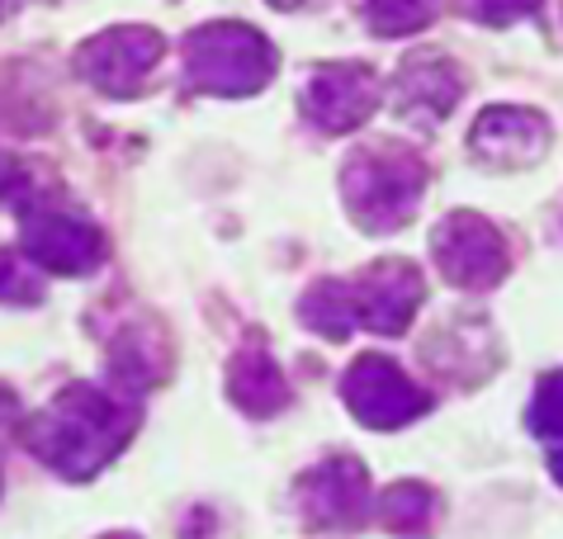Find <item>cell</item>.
<instances>
[{
    "label": "cell",
    "mask_w": 563,
    "mask_h": 539,
    "mask_svg": "<svg viewBox=\"0 0 563 539\" xmlns=\"http://www.w3.org/2000/svg\"><path fill=\"white\" fill-rule=\"evenodd\" d=\"M530 431L563 440V374H554V378H544L540 384L536 403H530Z\"/></svg>",
    "instance_id": "cell-19"
},
{
    "label": "cell",
    "mask_w": 563,
    "mask_h": 539,
    "mask_svg": "<svg viewBox=\"0 0 563 539\" xmlns=\"http://www.w3.org/2000/svg\"><path fill=\"white\" fill-rule=\"evenodd\" d=\"M185 72L209 95H256L275 76V47L252 24H205L185 38Z\"/></svg>",
    "instance_id": "cell-3"
},
{
    "label": "cell",
    "mask_w": 563,
    "mask_h": 539,
    "mask_svg": "<svg viewBox=\"0 0 563 539\" xmlns=\"http://www.w3.org/2000/svg\"><path fill=\"white\" fill-rule=\"evenodd\" d=\"M341 398L355 411V421H365L369 431H398V426L417 421L431 407L427 393L388 355H360L346 370V378H341Z\"/></svg>",
    "instance_id": "cell-5"
},
{
    "label": "cell",
    "mask_w": 563,
    "mask_h": 539,
    "mask_svg": "<svg viewBox=\"0 0 563 539\" xmlns=\"http://www.w3.org/2000/svg\"><path fill=\"white\" fill-rule=\"evenodd\" d=\"M346 298H351V317L355 327H369L379 337H398L408 331V322L417 317L421 298V275L408 261H379L369 270H360L355 279H346Z\"/></svg>",
    "instance_id": "cell-8"
},
{
    "label": "cell",
    "mask_w": 563,
    "mask_h": 539,
    "mask_svg": "<svg viewBox=\"0 0 563 539\" xmlns=\"http://www.w3.org/2000/svg\"><path fill=\"white\" fill-rule=\"evenodd\" d=\"M341 195L365 232H394L417 213L427 195V162L398 142H374L341 170Z\"/></svg>",
    "instance_id": "cell-2"
},
{
    "label": "cell",
    "mask_w": 563,
    "mask_h": 539,
    "mask_svg": "<svg viewBox=\"0 0 563 539\" xmlns=\"http://www.w3.org/2000/svg\"><path fill=\"white\" fill-rule=\"evenodd\" d=\"M20 246L29 265L53 270V275H90L104 261V232L57 199H29Z\"/></svg>",
    "instance_id": "cell-4"
},
{
    "label": "cell",
    "mask_w": 563,
    "mask_h": 539,
    "mask_svg": "<svg viewBox=\"0 0 563 539\" xmlns=\"http://www.w3.org/2000/svg\"><path fill=\"white\" fill-rule=\"evenodd\" d=\"M275 10H303V6H318V0H271Z\"/></svg>",
    "instance_id": "cell-21"
},
{
    "label": "cell",
    "mask_w": 563,
    "mask_h": 539,
    "mask_svg": "<svg viewBox=\"0 0 563 539\" xmlns=\"http://www.w3.org/2000/svg\"><path fill=\"white\" fill-rule=\"evenodd\" d=\"M20 6H24V0H0V20H5V14H14Z\"/></svg>",
    "instance_id": "cell-22"
},
{
    "label": "cell",
    "mask_w": 563,
    "mask_h": 539,
    "mask_svg": "<svg viewBox=\"0 0 563 539\" xmlns=\"http://www.w3.org/2000/svg\"><path fill=\"white\" fill-rule=\"evenodd\" d=\"M303 327H312L318 337L327 341H346L355 331V317H351V298H346V279H318L312 289L303 294L299 304Z\"/></svg>",
    "instance_id": "cell-16"
},
{
    "label": "cell",
    "mask_w": 563,
    "mask_h": 539,
    "mask_svg": "<svg viewBox=\"0 0 563 539\" xmlns=\"http://www.w3.org/2000/svg\"><path fill=\"white\" fill-rule=\"evenodd\" d=\"M468 10H474V20L511 24V20H521V14H536L540 0H468Z\"/></svg>",
    "instance_id": "cell-20"
},
{
    "label": "cell",
    "mask_w": 563,
    "mask_h": 539,
    "mask_svg": "<svg viewBox=\"0 0 563 539\" xmlns=\"http://www.w3.org/2000/svg\"><path fill=\"white\" fill-rule=\"evenodd\" d=\"M109 374L119 378L123 388H147L156 384V378L166 374V345L147 337L143 327H129V331H119L114 345H109Z\"/></svg>",
    "instance_id": "cell-14"
},
{
    "label": "cell",
    "mask_w": 563,
    "mask_h": 539,
    "mask_svg": "<svg viewBox=\"0 0 563 539\" xmlns=\"http://www.w3.org/2000/svg\"><path fill=\"white\" fill-rule=\"evenodd\" d=\"M550 147V123L536 109L497 105L474 123V152L488 166H530Z\"/></svg>",
    "instance_id": "cell-11"
},
{
    "label": "cell",
    "mask_w": 563,
    "mask_h": 539,
    "mask_svg": "<svg viewBox=\"0 0 563 539\" xmlns=\"http://www.w3.org/2000/svg\"><path fill=\"white\" fill-rule=\"evenodd\" d=\"M431 251L441 275L455 289H493L507 275V242L488 218L478 213H450L441 228L431 232Z\"/></svg>",
    "instance_id": "cell-7"
},
{
    "label": "cell",
    "mask_w": 563,
    "mask_h": 539,
    "mask_svg": "<svg viewBox=\"0 0 563 539\" xmlns=\"http://www.w3.org/2000/svg\"><path fill=\"white\" fill-rule=\"evenodd\" d=\"M299 497L312 526L322 530H351L369 516V483L360 459H327L299 479Z\"/></svg>",
    "instance_id": "cell-10"
},
{
    "label": "cell",
    "mask_w": 563,
    "mask_h": 539,
    "mask_svg": "<svg viewBox=\"0 0 563 539\" xmlns=\"http://www.w3.org/2000/svg\"><path fill=\"white\" fill-rule=\"evenodd\" d=\"M43 279L38 270L20 256H0V304H38Z\"/></svg>",
    "instance_id": "cell-18"
},
{
    "label": "cell",
    "mask_w": 563,
    "mask_h": 539,
    "mask_svg": "<svg viewBox=\"0 0 563 539\" xmlns=\"http://www.w3.org/2000/svg\"><path fill=\"white\" fill-rule=\"evenodd\" d=\"M374 109H379V81L360 62H336V67H318L303 86V114L318 123L322 133H355Z\"/></svg>",
    "instance_id": "cell-9"
},
{
    "label": "cell",
    "mask_w": 563,
    "mask_h": 539,
    "mask_svg": "<svg viewBox=\"0 0 563 539\" xmlns=\"http://www.w3.org/2000/svg\"><path fill=\"white\" fill-rule=\"evenodd\" d=\"M554 479H559V483H563V454H559V459H554Z\"/></svg>",
    "instance_id": "cell-23"
},
{
    "label": "cell",
    "mask_w": 563,
    "mask_h": 539,
    "mask_svg": "<svg viewBox=\"0 0 563 539\" xmlns=\"http://www.w3.org/2000/svg\"><path fill=\"white\" fill-rule=\"evenodd\" d=\"M374 516H379L384 530H394L402 539H421L435 520V497L421 483H394L379 497V506H374Z\"/></svg>",
    "instance_id": "cell-15"
},
{
    "label": "cell",
    "mask_w": 563,
    "mask_h": 539,
    "mask_svg": "<svg viewBox=\"0 0 563 539\" xmlns=\"http://www.w3.org/2000/svg\"><path fill=\"white\" fill-rule=\"evenodd\" d=\"M228 393H232V403H238L242 411H252V417H275V411L289 407L285 374H279V364L265 355L261 345H252V351H242L238 360H232Z\"/></svg>",
    "instance_id": "cell-13"
},
{
    "label": "cell",
    "mask_w": 563,
    "mask_h": 539,
    "mask_svg": "<svg viewBox=\"0 0 563 539\" xmlns=\"http://www.w3.org/2000/svg\"><path fill=\"white\" fill-rule=\"evenodd\" d=\"M435 20V0H365V24L379 38L417 34Z\"/></svg>",
    "instance_id": "cell-17"
},
{
    "label": "cell",
    "mask_w": 563,
    "mask_h": 539,
    "mask_svg": "<svg viewBox=\"0 0 563 539\" xmlns=\"http://www.w3.org/2000/svg\"><path fill=\"white\" fill-rule=\"evenodd\" d=\"M109 539H133V535H109Z\"/></svg>",
    "instance_id": "cell-24"
},
{
    "label": "cell",
    "mask_w": 563,
    "mask_h": 539,
    "mask_svg": "<svg viewBox=\"0 0 563 539\" xmlns=\"http://www.w3.org/2000/svg\"><path fill=\"white\" fill-rule=\"evenodd\" d=\"M166 43L156 29H109L76 47V72L86 76L96 90L114 95V100H129V95L143 90V81L152 76V67L162 62Z\"/></svg>",
    "instance_id": "cell-6"
},
{
    "label": "cell",
    "mask_w": 563,
    "mask_h": 539,
    "mask_svg": "<svg viewBox=\"0 0 563 539\" xmlns=\"http://www.w3.org/2000/svg\"><path fill=\"white\" fill-rule=\"evenodd\" d=\"M394 95L408 119H445L464 95V76L455 72V62H445L441 53H412L398 67Z\"/></svg>",
    "instance_id": "cell-12"
},
{
    "label": "cell",
    "mask_w": 563,
    "mask_h": 539,
    "mask_svg": "<svg viewBox=\"0 0 563 539\" xmlns=\"http://www.w3.org/2000/svg\"><path fill=\"white\" fill-rule=\"evenodd\" d=\"M133 426H137V411L129 403L109 398V393L90 384H71L29 421L24 446L62 479H90V473L104 469L129 446Z\"/></svg>",
    "instance_id": "cell-1"
}]
</instances>
